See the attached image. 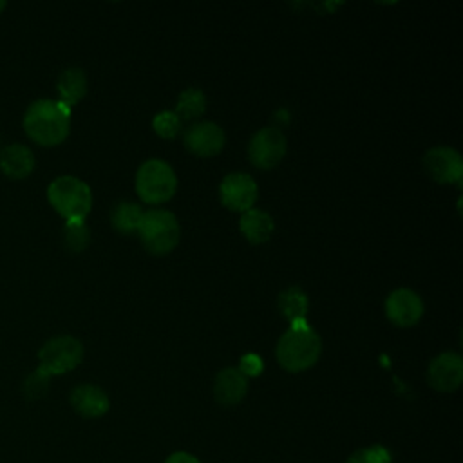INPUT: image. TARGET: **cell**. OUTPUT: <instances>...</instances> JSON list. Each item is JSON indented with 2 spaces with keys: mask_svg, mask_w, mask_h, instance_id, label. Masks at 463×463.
I'll return each mask as SVG.
<instances>
[{
  "mask_svg": "<svg viewBox=\"0 0 463 463\" xmlns=\"http://www.w3.org/2000/svg\"><path fill=\"white\" fill-rule=\"evenodd\" d=\"M71 128V107L61 101L36 99L29 105L24 116L25 134L42 146H56Z\"/></svg>",
  "mask_w": 463,
  "mask_h": 463,
  "instance_id": "obj_1",
  "label": "cell"
},
{
  "mask_svg": "<svg viewBox=\"0 0 463 463\" xmlns=\"http://www.w3.org/2000/svg\"><path fill=\"white\" fill-rule=\"evenodd\" d=\"M322 353L320 336L306 324V320H295L289 329L279 338L275 347L277 362L289 373H300L313 367Z\"/></svg>",
  "mask_w": 463,
  "mask_h": 463,
  "instance_id": "obj_2",
  "label": "cell"
},
{
  "mask_svg": "<svg viewBox=\"0 0 463 463\" xmlns=\"http://www.w3.org/2000/svg\"><path fill=\"white\" fill-rule=\"evenodd\" d=\"M47 199L65 221H83L92 208L89 184L72 175L54 179L47 188Z\"/></svg>",
  "mask_w": 463,
  "mask_h": 463,
  "instance_id": "obj_3",
  "label": "cell"
},
{
  "mask_svg": "<svg viewBox=\"0 0 463 463\" xmlns=\"http://www.w3.org/2000/svg\"><path fill=\"white\" fill-rule=\"evenodd\" d=\"M137 233L143 248L152 255H165L172 251L181 235L179 222L172 212L166 210H148L143 212Z\"/></svg>",
  "mask_w": 463,
  "mask_h": 463,
  "instance_id": "obj_4",
  "label": "cell"
},
{
  "mask_svg": "<svg viewBox=\"0 0 463 463\" xmlns=\"http://www.w3.org/2000/svg\"><path fill=\"white\" fill-rule=\"evenodd\" d=\"M177 188V177L172 166L161 159L145 161L136 174V192L141 201L157 204L168 201Z\"/></svg>",
  "mask_w": 463,
  "mask_h": 463,
  "instance_id": "obj_5",
  "label": "cell"
},
{
  "mask_svg": "<svg viewBox=\"0 0 463 463\" xmlns=\"http://www.w3.org/2000/svg\"><path fill=\"white\" fill-rule=\"evenodd\" d=\"M83 360V344L74 336H54L38 353V369L47 376L72 371Z\"/></svg>",
  "mask_w": 463,
  "mask_h": 463,
  "instance_id": "obj_6",
  "label": "cell"
},
{
  "mask_svg": "<svg viewBox=\"0 0 463 463\" xmlns=\"http://www.w3.org/2000/svg\"><path fill=\"white\" fill-rule=\"evenodd\" d=\"M286 137L275 127L260 128L248 145L250 163L259 170H269L277 166L286 154Z\"/></svg>",
  "mask_w": 463,
  "mask_h": 463,
  "instance_id": "obj_7",
  "label": "cell"
},
{
  "mask_svg": "<svg viewBox=\"0 0 463 463\" xmlns=\"http://www.w3.org/2000/svg\"><path fill=\"white\" fill-rule=\"evenodd\" d=\"M257 183L244 172L228 174L219 186L221 203L232 212H248L257 201Z\"/></svg>",
  "mask_w": 463,
  "mask_h": 463,
  "instance_id": "obj_8",
  "label": "cell"
},
{
  "mask_svg": "<svg viewBox=\"0 0 463 463\" xmlns=\"http://www.w3.org/2000/svg\"><path fill=\"white\" fill-rule=\"evenodd\" d=\"M423 170L436 183H459L463 177V159L454 148L436 146L423 156Z\"/></svg>",
  "mask_w": 463,
  "mask_h": 463,
  "instance_id": "obj_9",
  "label": "cell"
},
{
  "mask_svg": "<svg viewBox=\"0 0 463 463\" xmlns=\"http://www.w3.org/2000/svg\"><path fill=\"white\" fill-rule=\"evenodd\" d=\"M427 382L434 391L452 392L463 382V360L456 353H441L427 367Z\"/></svg>",
  "mask_w": 463,
  "mask_h": 463,
  "instance_id": "obj_10",
  "label": "cell"
},
{
  "mask_svg": "<svg viewBox=\"0 0 463 463\" xmlns=\"http://www.w3.org/2000/svg\"><path fill=\"white\" fill-rule=\"evenodd\" d=\"M385 313L392 324L400 327H411L423 317V300L412 289L400 288L387 297Z\"/></svg>",
  "mask_w": 463,
  "mask_h": 463,
  "instance_id": "obj_11",
  "label": "cell"
},
{
  "mask_svg": "<svg viewBox=\"0 0 463 463\" xmlns=\"http://www.w3.org/2000/svg\"><path fill=\"white\" fill-rule=\"evenodd\" d=\"M224 141V130L212 121L195 123L184 132V146L199 157L217 156L222 150Z\"/></svg>",
  "mask_w": 463,
  "mask_h": 463,
  "instance_id": "obj_12",
  "label": "cell"
},
{
  "mask_svg": "<svg viewBox=\"0 0 463 463\" xmlns=\"http://www.w3.org/2000/svg\"><path fill=\"white\" fill-rule=\"evenodd\" d=\"M248 392V378L237 367H226L215 374L213 398L224 407L237 405Z\"/></svg>",
  "mask_w": 463,
  "mask_h": 463,
  "instance_id": "obj_13",
  "label": "cell"
},
{
  "mask_svg": "<svg viewBox=\"0 0 463 463\" xmlns=\"http://www.w3.org/2000/svg\"><path fill=\"white\" fill-rule=\"evenodd\" d=\"M71 405L83 418H99L109 411L110 402L107 392L101 387L92 383H83L72 389Z\"/></svg>",
  "mask_w": 463,
  "mask_h": 463,
  "instance_id": "obj_14",
  "label": "cell"
},
{
  "mask_svg": "<svg viewBox=\"0 0 463 463\" xmlns=\"http://www.w3.org/2000/svg\"><path fill=\"white\" fill-rule=\"evenodd\" d=\"M33 168H34V156L27 146L20 143H13L0 152V170L7 177L24 179L33 172Z\"/></svg>",
  "mask_w": 463,
  "mask_h": 463,
  "instance_id": "obj_15",
  "label": "cell"
},
{
  "mask_svg": "<svg viewBox=\"0 0 463 463\" xmlns=\"http://www.w3.org/2000/svg\"><path fill=\"white\" fill-rule=\"evenodd\" d=\"M239 228L250 244H264L266 241H269L275 224L268 212L250 208L241 215Z\"/></svg>",
  "mask_w": 463,
  "mask_h": 463,
  "instance_id": "obj_16",
  "label": "cell"
},
{
  "mask_svg": "<svg viewBox=\"0 0 463 463\" xmlns=\"http://www.w3.org/2000/svg\"><path fill=\"white\" fill-rule=\"evenodd\" d=\"M56 89H58L61 103H65L67 107L76 105L87 92L85 72L80 67L65 69L58 78Z\"/></svg>",
  "mask_w": 463,
  "mask_h": 463,
  "instance_id": "obj_17",
  "label": "cell"
},
{
  "mask_svg": "<svg viewBox=\"0 0 463 463\" xmlns=\"http://www.w3.org/2000/svg\"><path fill=\"white\" fill-rule=\"evenodd\" d=\"M277 307L280 311V315L284 318L291 322L295 320H306V315H307V307H309V300H307V295L297 288V286H291L288 289H284L279 298H277Z\"/></svg>",
  "mask_w": 463,
  "mask_h": 463,
  "instance_id": "obj_18",
  "label": "cell"
},
{
  "mask_svg": "<svg viewBox=\"0 0 463 463\" xmlns=\"http://www.w3.org/2000/svg\"><path fill=\"white\" fill-rule=\"evenodd\" d=\"M141 217H143V210L139 204L121 201L119 204L114 206L110 213V222L114 230H118L119 233H134L137 232Z\"/></svg>",
  "mask_w": 463,
  "mask_h": 463,
  "instance_id": "obj_19",
  "label": "cell"
},
{
  "mask_svg": "<svg viewBox=\"0 0 463 463\" xmlns=\"http://www.w3.org/2000/svg\"><path fill=\"white\" fill-rule=\"evenodd\" d=\"M206 110V96L199 89H186L179 94L175 105V116L179 119H195Z\"/></svg>",
  "mask_w": 463,
  "mask_h": 463,
  "instance_id": "obj_20",
  "label": "cell"
},
{
  "mask_svg": "<svg viewBox=\"0 0 463 463\" xmlns=\"http://www.w3.org/2000/svg\"><path fill=\"white\" fill-rule=\"evenodd\" d=\"M90 233L83 221H67L63 230V242L65 248L72 253H80L89 246Z\"/></svg>",
  "mask_w": 463,
  "mask_h": 463,
  "instance_id": "obj_21",
  "label": "cell"
},
{
  "mask_svg": "<svg viewBox=\"0 0 463 463\" xmlns=\"http://www.w3.org/2000/svg\"><path fill=\"white\" fill-rule=\"evenodd\" d=\"M152 127L156 130V134L163 139H172L179 134L181 130V119L175 116L174 110H163L159 114L154 116L152 119Z\"/></svg>",
  "mask_w": 463,
  "mask_h": 463,
  "instance_id": "obj_22",
  "label": "cell"
},
{
  "mask_svg": "<svg viewBox=\"0 0 463 463\" xmlns=\"http://www.w3.org/2000/svg\"><path fill=\"white\" fill-rule=\"evenodd\" d=\"M345 463H391V452L383 445H369L354 450Z\"/></svg>",
  "mask_w": 463,
  "mask_h": 463,
  "instance_id": "obj_23",
  "label": "cell"
},
{
  "mask_svg": "<svg viewBox=\"0 0 463 463\" xmlns=\"http://www.w3.org/2000/svg\"><path fill=\"white\" fill-rule=\"evenodd\" d=\"M49 380H51V376H47L45 373H42L40 369H36L34 373H31V374L25 378L22 391H24V394H25L29 400H38V398H42V396L47 392V389H49Z\"/></svg>",
  "mask_w": 463,
  "mask_h": 463,
  "instance_id": "obj_24",
  "label": "cell"
},
{
  "mask_svg": "<svg viewBox=\"0 0 463 463\" xmlns=\"http://www.w3.org/2000/svg\"><path fill=\"white\" fill-rule=\"evenodd\" d=\"M239 371L248 378V376H257L260 371H262V360L250 353V354H244L241 358V364H239Z\"/></svg>",
  "mask_w": 463,
  "mask_h": 463,
  "instance_id": "obj_25",
  "label": "cell"
},
{
  "mask_svg": "<svg viewBox=\"0 0 463 463\" xmlns=\"http://www.w3.org/2000/svg\"><path fill=\"white\" fill-rule=\"evenodd\" d=\"M165 463H201L194 454L190 452H184V450H177V452H172Z\"/></svg>",
  "mask_w": 463,
  "mask_h": 463,
  "instance_id": "obj_26",
  "label": "cell"
},
{
  "mask_svg": "<svg viewBox=\"0 0 463 463\" xmlns=\"http://www.w3.org/2000/svg\"><path fill=\"white\" fill-rule=\"evenodd\" d=\"M4 7H5V2H2V0H0V11H2Z\"/></svg>",
  "mask_w": 463,
  "mask_h": 463,
  "instance_id": "obj_27",
  "label": "cell"
}]
</instances>
